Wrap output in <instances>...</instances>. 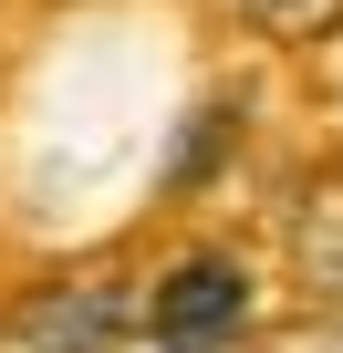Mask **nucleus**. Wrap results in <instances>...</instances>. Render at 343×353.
<instances>
[{"label":"nucleus","mask_w":343,"mask_h":353,"mask_svg":"<svg viewBox=\"0 0 343 353\" xmlns=\"http://www.w3.org/2000/svg\"><path fill=\"white\" fill-rule=\"evenodd\" d=\"M135 322H146V301H125L115 270H63L0 312V353H115Z\"/></svg>","instance_id":"1"},{"label":"nucleus","mask_w":343,"mask_h":353,"mask_svg":"<svg viewBox=\"0 0 343 353\" xmlns=\"http://www.w3.org/2000/svg\"><path fill=\"white\" fill-rule=\"evenodd\" d=\"M250 332V270L229 250H188L166 260L156 291H146V343L156 353H229Z\"/></svg>","instance_id":"2"},{"label":"nucleus","mask_w":343,"mask_h":353,"mask_svg":"<svg viewBox=\"0 0 343 353\" xmlns=\"http://www.w3.org/2000/svg\"><path fill=\"white\" fill-rule=\"evenodd\" d=\"M302 260H312L322 291H343V188H333L322 208H302Z\"/></svg>","instance_id":"3"},{"label":"nucleus","mask_w":343,"mask_h":353,"mask_svg":"<svg viewBox=\"0 0 343 353\" xmlns=\"http://www.w3.org/2000/svg\"><path fill=\"white\" fill-rule=\"evenodd\" d=\"M239 11H250L260 32H291V42H302V32H333V21H343V0H239Z\"/></svg>","instance_id":"4"},{"label":"nucleus","mask_w":343,"mask_h":353,"mask_svg":"<svg viewBox=\"0 0 343 353\" xmlns=\"http://www.w3.org/2000/svg\"><path fill=\"white\" fill-rule=\"evenodd\" d=\"M281 353H343V332H302V343H281Z\"/></svg>","instance_id":"5"}]
</instances>
